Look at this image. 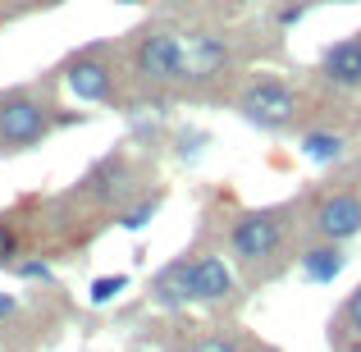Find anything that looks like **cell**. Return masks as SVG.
<instances>
[{"mask_svg":"<svg viewBox=\"0 0 361 352\" xmlns=\"http://www.w3.org/2000/svg\"><path fill=\"white\" fill-rule=\"evenodd\" d=\"M320 78L334 87H361V37H343L320 55Z\"/></svg>","mask_w":361,"mask_h":352,"instance_id":"9c48e42d","label":"cell"},{"mask_svg":"<svg viewBox=\"0 0 361 352\" xmlns=\"http://www.w3.org/2000/svg\"><path fill=\"white\" fill-rule=\"evenodd\" d=\"M55 123H64V119L55 115V106L46 97H37L32 87L0 92V156H18V151L42 147L55 133Z\"/></svg>","mask_w":361,"mask_h":352,"instance_id":"6da1fadb","label":"cell"},{"mask_svg":"<svg viewBox=\"0 0 361 352\" xmlns=\"http://www.w3.org/2000/svg\"><path fill=\"white\" fill-rule=\"evenodd\" d=\"M338 329L353 334V339H361V289L343 302V311H338Z\"/></svg>","mask_w":361,"mask_h":352,"instance_id":"e0dca14e","label":"cell"},{"mask_svg":"<svg viewBox=\"0 0 361 352\" xmlns=\"http://www.w3.org/2000/svg\"><path fill=\"white\" fill-rule=\"evenodd\" d=\"M160 202H165V193H142L133 206H119V224L123 229H142V224L160 211Z\"/></svg>","mask_w":361,"mask_h":352,"instance_id":"7c38bea8","label":"cell"},{"mask_svg":"<svg viewBox=\"0 0 361 352\" xmlns=\"http://www.w3.org/2000/svg\"><path fill=\"white\" fill-rule=\"evenodd\" d=\"M64 87L78 101H115V64L106 60L101 46H92L64 64Z\"/></svg>","mask_w":361,"mask_h":352,"instance_id":"52a82bcc","label":"cell"},{"mask_svg":"<svg viewBox=\"0 0 361 352\" xmlns=\"http://www.w3.org/2000/svg\"><path fill=\"white\" fill-rule=\"evenodd\" d=\"M343 151H348V138H343V133L316 128V133H307V138H302V156H307L311 165H334V160H343Z\"/></svg>","mask_w":361,"mask_h":352,"instance_id":"8fae6325","label":"cell"},{"mask_svg":"<svg viewBox=\"0 0 361 352\" xmlns=\"http://www.w3.org/2000/svg\"><path fill=\"white\" fill-rule=\"evenodd\" d=\"M293 229V206H261V211H243L229 224V252L233 261L256 270L283 247V238Z\"/></svg>","mask_w":361,"mask_h":352,"instance_id":"7a4b0ae2","label":"cell"},{"mask_svg":"<svg viewBox=\"0 0 361 352\" xmlns=\"http://www.w3.org/2000/svg\"><path fill=\"white\" fill-rule=\"evenodd\" d=\"M311 229L320 243H348L361 233V197L357 193H329L311 211Z\"/></svg>","mask_w":361,"mask_h":352,"instance_id":"ba28073f","label":"cell"},{"mask_svg":"<svg viewBox=\"0 0 361 352\" xmlns=\"http://www.w3.org/2000/svg\"><path fill=\"white\" fill-rule=\"evenodd\" d=\"M238 115L247 123H256V128H265V133H283L293 119H298V92H293L283 78H256V83L243 87Z\"/></svg>","mask_w":361,"mask_h":352,"instance_id":"277c9868","label":"cell"},{"mask_svg":"<svg viewBox=\"0 0 361 352\" xmlns=\"http://www.w3.org/2000/svg\"><path fill=\"white\" fill-rule=\"evenodd\" d=\"M343 265H348L343 243H316V247L302 252V274H307L311 284H334L338 274H343Z\"/></svg>","mask_w":361,"mask_h":352,"instance_id":"30bf717a","label":"cell"},{"mask_svg":"<svg viewBox=\"0 0 361 352\" xmlns=\"http://www.w3.org/2000/svg\"><path fill=\"white\" fill-rule=\"evenodd\" d=\"M123 289H128V274H101V279H92L87 302L92 307H106V302H115Z\"/></svg>","mask_w":361,"mask_h":352,"instance_id":"5bb4252c","label":"cell"},{"mask_svg":"<svg viewBox=\"0 0 361 352\" xmlns=\"http://www.w3.org/2000/svg\"><path fill=\"white\" fill-rule=\"evenodd\" d=\"M128 64L142 83L151 87H169V83H183V64H178V32L169 28H142L133 37Z\"/></svg>","mask_w":361,"mask_h":352,"instance_id":"3957f363","label":"cell"},{"mask_svg":"<svg viewBox=\"0 0 361 352\" xmlns=\"http://www.w3.org/2000/svg\"><path fill=\"white\" fill-rule=\"evenodd\" d=\"M178 64H183V83H211L229 69V42L220 32H178Z\"/></svg>","mask_w":361,"mask_h":352,"instance_id":"8992f818","label":"cell"},{"mask_svg":"<svg viewBox=\"0 0 361 352\" xmlns=\"http://www.w3.org/2000/svg\"><path fill=\"white\" fill-rule=\"evenodd\" d=\"M178 352H247V344L233 339V334H197V339H188Z\"/></svg>","mask_w":361,"mask_h":352,"instance_id":"4fadbf2b","label":"cell"},{"mask_svg":"<svg viewBox=\"0 0 361 352\" xmlns=\"http://www.w3.org/2000/svg\"><path fill=\"white\" fill-rule=\"evenodd\" d=\"M119 5H137V0H119Z\"/></svg>","mask_w":361,"mask_h":352,"instance_id":"ffe728a7","label":"cell"},{"mask_svg":"<svg viewBox=\"0 0 361 352\" xmlns=\"http://www.w3.org/2000/svg\"><path fill=\"white\" fill-rule=\"evenodd\" d=\"M9 270H14L18 279H32V284H55V270H51L46 256H18Z\"/></svg>","mask_w":361,"mask_h":352,"instance_id":"9a60e30c","label":"cell"},{"mask_svg":"<svg viewBox=\"0 0 361 352\" xmlns=\"http://www.w3.org/2000/svg\"><path fill=\"white\" fill-rule=\"evenodd\" d=\"M178 279H183V298L188 302H224L233 293V270L224 256L215 252H192L178 256Z\"/></svg>","mask_w":361,"mask_h":352,"instance_id":"5b68a950","label":"cell"},{"mask_svg":"<svg viewBox=\"0 0 361 352\" xmlns=\"http://www.w3.org/2000/svg\"><path fill=\"white\" fill-rule=\"evenodd\" d=\"M18 247H23V238H18L14 215H0V265H14L18 261Z\"/></svg>","mask_w":361,"mask_h":352,"instance_id":"2e32d148","label":"cell"},{"mask_svg":"<svg viewBox=\"0 0 361 352\" xmlns=\"http://www.w3.org/2000/svg\"><path fill=\"white\" fill-rule=\"evenodd\" d=\"M302 14H307V5H302V0H298V5H283V9H279V28H293Z\"/></svg>","mask_w":361,"mask_h":352,"instance_id":"d6986e66","label":"cell"},{"mask_svg":"<svg viewBox=\"0 0 361 352\" xmlns=\"http://www.w3.org/2000/svg\"><path fill=\"white\" fill-rule=\"evenodd\" d=\"M14 316H18V298H14V293H5V289H0V325H9Z\"/></svg>","mask_w":361,"mask_h":352,"instance_id":"ac0fdd59","label":"cell"}]
</instances>
